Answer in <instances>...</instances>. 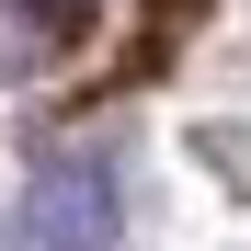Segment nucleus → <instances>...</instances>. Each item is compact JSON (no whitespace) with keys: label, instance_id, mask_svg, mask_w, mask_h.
I'll use <instances>...</instances> for the list:
<instances>
[{"label":"nucleus","instance_id":"f03ea898","mask_svg":"<svg viewBox=\"0 0 251 251\" xmlns=\"http://www.w3.org/2000/svg\"><path fill=\"white\" fill-rule=\"evenodd\" d=\"M80 23H92V0H0V69H46Z\"/></svg>","mask_w":251,"mask_h":251},{"label":"nucleus","instance_id":"f257e3e1","mask_svg":"<svg viewBox=\"0 0 251 251\" xmlns=\"http://www.w3.org/2000/svg\"><path fill=\"white\" fill-rule=\"evenodd\" d=\"M23 228L46 240V251H103V240H114V172L80 160V149L46 160V172L23 183Z\"/></svg>","mask_w":251,"mask_h":251}]
</instances>
